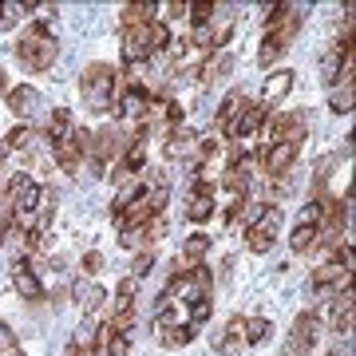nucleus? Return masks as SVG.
<instances>
[{"mask_svg": "<svg viewBox=\"0 0 356 356\" xmlns=\"http://www.w3.org/2000/svg\"><path fill=\"white\" fill-rule=\"evenodd\" d=\"M79 91H83V99H88L91 111L99 115V111H111L115 107L123 83H119V72L111 64H88L83 76H79Z\"/></svg>", "mask_w": 356, "mask_h": 356, "instance_id": "nucleus-1", "label": "nucleus"}, {"mask_svg": "<svg viewBox=\"0 0 356 356\" xmlns=\"http://www.w3.org/2000/svg\"><path fill=\"white\" fill-rule=\"evenodd\" d=\"M56 56H60V48H56V36H51V28L44 24V20L28 28L24 40L16 44V60H20L28 72H48V67L56 64Z\"/></svg>", "mask_w": 356, "mask_h": 356, "instance_id": "nucleus-2", "label": "nucleus"}, {"mask_svg": "<svg viewBox=\"0 0 356 356\" xmlns=\"http://www.w3.org/2000/svg\"><path fill=\"white\" fill-rule=\"evenodd\" d=\"M166 44H170V32H166L163 20H147V24H135L123 32V56H127V64L151 60L154 51H163Z\"/></svg>", "mask_w": 356, "mask_h": 356, "instance_id": "nucleus-3", "label": "nucleus"}, {"mask_svg": "<svg viewBox=\"0 0 356 356\" xmlns=\"http://www.w3.org/2000/svg\"><path fill=\"white\" fill-rule=\"evenodd\" d=\"M127 147H131L127 131L115 127V123H107V127H99L95 135H91V147H88V151H91V163H95V170H99V166H107V163H119Z\"/></svg>", "mask_w": 356, "mask_h": 356, "instance_id": "nucleus-4", "label": "nucleus"}, {"mask_svg": "<svg viewBox=\"0 0 356 356\" xmlns=\"http://www.w3.org/2000/svg\"><path fill=\"white\" fill-rule=\"evenodd\" d=\"M281 206H261V214L250 222V229H245V245L254 250V254H269L273 250V242H277V229H281Z\"/></svg>", "mask_w": 356, "mask_h": 356, "instance_id": "nucleus-5", "label": "nucleus"}, {"mask_svg": "<svg viewBox=\"0 0 356 356\" xmlns=\"http://www.w3.org/2000/svg\"><path fill=\"white\" fill-rule=\"evenodd\" d=\"M51 147H56V163H60V170L79 175V163H83V154H88V147H91V135L88 131H79V127H72L64 139H56Z\"/></svg>", "mask_w": 356, "mask_h": 356, "instance_id": "nucleus-6", "label": "nucleus"}, {"mask_svg": "<svg viewBox=\"0 0 356 356\" xmlns=\"http://www.w3.org/2000/svg\"><path fill=\"white\" fill-rule=\"evenodd\" d=\"M269 143H293V147H301L309 135V115L305 111H285L277 115L273 123H269Z\"/></svg>", "mask_w": 356, "mask_h": 356, "instance_id": "nucleus-7", "label": "nucleus"}, {"mask_svg": "<svg viewBox=\"0 0 356 356\" xmlns=\"http://www.w3.org/2000/svg\"><path fill=\"white\" fill-rule=\"evenodd\" d=\"M301 20H305L301 4H277V8H269V36L289 48V40L301 32Z\"/></svg>", "mask_w": 356, "mask_h": 356, "instance_id": "nucleus-8", "label": "nucleus"}, {"mask_svg": "<svg viewBox=\"0 0 356 356\" xmlns=\"http://www.w3.org/2000/svg\"><path fill=\"white\" fill-rule=\"evenodd\" d=\"M266 107L261 103H254V99H245L242 103V111H238V119H234V127H229V139L234 143H250L261 131V123H266Z\"/></svg>", "mask_w": 356, "mask_h": 356, "instance_id": "nucleus-9", "label": "nucleus"}, {"mask_svg": "<svg viewBox=\"0 0 356 356\" xmlns=\"http://www.w3.org/2000/svg\"><path fill=\"white\" fill-rule=\"evenodd\" d=\"M313 344H317V321H313V313H301L293 321L289 341H285V356H309Z\"/></svg>", "mask_w": 356, "mask_h": 356, "instance_id": "nucleus-10", "label": "nucleus"}, {"mask_svg": "<svg viewBox=\"0 0 356 356\" xmlns=\"http://www.w3.org/2000/svg\"><path fill=\"white\" fill-rule=\"evenodd\" d=\"M344 285H348V269H341V261H325V266L313 269V277H309V289L317 293V297H325V301L332 297V289L341 293Z\"/></svg>", "mask_w": 356, "mask_h": 356, "instance_id": "nucleus-11", "label": "nucleus"}, {"mask_svg": "<svg viewBox=\"0 0 356 356\" xmlns=\"http://www.w3.org/2000/svg\"><path fill=\"white\" fill-rule=\"evenodd\" d=\"M210 214H214V182H210V170H202L198 186H194V198L186 206V218L191 222H206Z\"/></svg>", "mask_w": 356, "mask_h": 356, "instance_id": "nucleus-12", "label": "nucleus"}, {"mask_svg": "<svg viewBox=\"0 0 356 356\" xmlns=\"http://www.w3.org/2000/svg\"><path fill=\"white\" fill-rule=\"evenodd\" d=\"M218 356H245V317H234L226 325V332L214 341Z\"/></svg>", "mask_w": 356, "mask_h": 356, "instance_id": "nucleus-13", "label": "nucleus"}, {"mask_svg": "<svg viewBox=\"0 0 356 356\" xmlns=\"http://www.w3.org/2000/svg\"><path fill=\"white\" fill-rule=\"evenodd\" d=\"M250 178H254V163H250V154L234 151V163L226 166V178H222V182H226L229 191L242 198V194L250 191Z\"/></svg>", "mask_w": 356, "mask_h": 356, "instance_id": "nucleus-14", "label": "nucleus"}, {"mask_svg": "<svg viewBox=\"0 0 356 356\" xmlns=\"http://www.w3.org/2000/svg\"><path fill=\"white\" fill-rule=\"evenodd\" d=\"M297 151L301 147H293V143H269V151H266V175H285V170H293V163H297Z\"/></svg>", "mask_w": 356, "mask_h": 356, "instance_id": "nucleus-15", "label": "nucleus"}, {"mask_svg": "<svg viewBox=\"0 0 356 356\" xmlns=\"http://www.w3.org/2000/svg\"><path fill=\"white\" fill-rule=\"evenodd\" d=\"M44 107V99H40L36 88H8V111L20 115V119H32V115Z\"/></svg>", "mask_w": 356, "mask_h": 356, "instance_id": "nucleus-16", "label": "nucleus"}, {"mask_svg": "<svg viewBox=\"0 0 356 356\" xmlns=\"http://www.w3.org/2000/svg\"><path fill=\"white\" fill-rule=\"evenodd\" d=\"M13 285H16V293H20L24 301H40V297H44V285H40L36 269H28V261H16V269H13Z\"/></svg>", "mask_w": 356, "mask_h": 356, "instance_id": "nucleus-17", "label": "nucleus"}, {"mask_svg": "<svg viewBox=\"0 0 356 356\" xmlns=\"http://www.w3.org/2000/svg\"><path fill=\"white\" fill-rule=\"evenodd\" d=\"M206 250H210V238H206V234H191V238L182 242V254H178V273H186V269L202 266Z\"/></svg>", "mask_w": 356, "mask_h": 356, "instance_id": "nucleus-18", "label": "nucleus"}, {"mask_svg": "<svg viewBox=\"0 0 356 356\" xmlns=\"http://www.w3.org/2000/svg\"><path fill=\"white\" fill-rule=\"evenodd\" d=\"M293 91V72H273V76L266 79V88H261V107H273V103H281L285 95Z\"/></svg>", "mask_w": 356, "mask_h": 356, "instance_id": "nucleus-19", "label": "nucleus"}, {"mask_svg": "<svg viewBox=\"0 0 356 356\" xmlns=\"http://www.w3.org/2000/svg\"><path fill=\"white\" fill-rule=\"evenodd\" d=\"M242 103H245L242 91H229L226 99H222V107H218V119H214L218 135H226V139H229V127H234V119H238V111H242Z\"/></svg>", "mask_w": 356, "mask_h": 356, "instance_id": "nucleus-20", "label": "nucleus"}, {"mask_svg": "<svg viewBox=\"0 0 356 356\" xmlns=\"http://www.w3.org/2000/svg\"><path fill=\"white\" fill-rule=\"evenodd\" d=\"M229 72H234V56H229V51H218V56H210L202 64L198 79H202V83H218V79H226Z\"/></svg>", "mask_w": 356, "mask_h": 356, "instance_id": "nucleus-21", "label": "nucleus"}, {"mask_svg": "<svg viewBox=\"0 0 356 356\" xmlns=\"http://www.w3.org/2000/svg\"><path fill=\"white\" fill-rule=\"evenodd\" d=\"M191 151H194V131H191V127H182V123H178V127H170L166 154H170V159H178V154H191Z\"/></svg>", "mask_w": 356, "mask_h": 356, "instance_id": "nucleus-22", "label": "nucleus"}, {"mask_svg": "<svg viewBox=\"0 0 356 356\" xmlns=\"http://www.w3.org/2000/svg\"><path fill=\"white\" fill-rule=\"evenodd\" d=\"M293 254H309V250H317V226H309V222H301V226L293 229Z\"/></svg>", "mask_w": 356, "mask_h": 356, "instance_id": "nucleus-23", "label": "nucleus"}, {"mask_svg": "<svg viewBox=\"0 0 356 356\" xmlns=\"http://www.w3.org/2000/svg\"><path fill=\"white\" fill-rule=\"evenodd\" d=\"M36 4H0V32H13L20 24V16H28Z\"/></svg>", "mask_w": 356, "mask_h": 356, "instance_id": "nucleus-24", "label": "nucleus"}, {"mask_svg": "<svg viewBox=\"0 0 356 356\" xmlns=\"http://www.w3.org/2000/svg\"><path fill=\"white\" fill-rule=\"evenodd\" d=\"M285 51H289V48H285L281 40L266 36V40H261V51H257V64H261V67H273V64L281 60V56H285Z\"/></svg>", "mask_w": 356, "mask_h": 356, "instance_id": "nucleus-25", "label": "nucleus"}, {"mask_svg": "<svg viewBox=\"0 0 356 356\" xmlns=\"http://www.w3.org/2000/svg\"><path fill=\"white\" fill-rule=\"evenodd\" d=\"M76 301H79V305H83V309L91 313V309H99L103 289L95 285V281H79V285H76Z\"/></svg>", "mask_w": 356, "mask_h": 356, "instance_id": "nucleus-26", "label": "nucleus"}, {"mask_svg": "<svg viewBox=\"0 0 356 356\" xmlns=\"http://www.w3.org/2000/svg\"><path fill=\"white\" fill-rule=\"evenodd\" d=\"M147 20H154V4H127L123 8V28L147 24Z\"/></svg>", "mask_w": 356, "mask_h": 356, "instance_id": "nucleus-27", "label": "nucleus"}, {"mask_svg": "<svg viewBox=\"0 0 356 356\" xmlns=\"http://www.w3.org/2000/svg\"><path fill=\"white\" fill-rule=\"evenodd\" d=\"M67 131H72V115H67L64 107H56V111H51V119H48V139H51V143L64 139Z\"/></svg>", "mask_w": 356, "mask_h": 356, "instance_id": "nucleus-28", "label": "nucleus"}, {"mask_svg": "<svg viewBox=\"0 0 356 356\" xmlns=\"http://www.w3.org/2000/svg\"><path fill=\"white\" fill-rule=\"evenodd\" d=\"M329 107L337 115H348L353 111V88H332L329 91Z\"/></svg>", "mask_w": 356, "mask_h": 356, "instance_id": "nucleus-29", "label": "nucleus"}, {"mask_svg": "<svg viewBox=\"0 0 356 356\" xmlns=\"http://www.w3.org/2000/svg\"><path fill=\"white\" fill-rule=\"evenodd\" d=\"M269 337V321L266 317H250L245 321V344H261Z\"/></svg>", "mask_w": 356, "mask_h": 356, "instance_id": "nucleus-30", "label": "nucleus"}, {"mask_svg": "<svg viewBox=\"0 0 356 356\" xmlns=\"http://www.w3.org/2000/svg\"><path fill=\"white\" fill-rule=\"evenodd\" d=\"M186 13H191V20L198 28H206V24H214L218 8H214V4H186Z\"/></svg>", "mask_w": 356, "mask_h": 356, "instance_id": "nucleus-31", "label": "nucleus"}, {"mask_svg": "<svg viewBox=\"0 0 356 356\" xmlns=\"http://www.w3.org/2000/svg\"><path fill=\"white\" fill-rule=\"evenodd\" d=\"M32 139H36V135H32L28 127H16L4 143H8V151H28V147H32Z\"/></svg>", "mask_w": 356, "mask_h": 356, "instance_id": "nucleus-32", "label": "nucleus"}, {"mask_svg": "<svg viewBox=\"0 0 356 356\" xmlns=\"http://www.w3.org/2000/svg\"><path fill=\"white\" fill-rule=\"evenodd\" d=\"M293 191H297V175H293V170L273 178V194H277V198H285V194H293Z\"/></svg>", "mask_w": 356, "mask_h": 356, "instance_id": "nucleus-33", "label": "nucleus"}, {"mask_svg": "<svg viewBox=\"0 0 356 356\" xmlns=\"http://www.w3.org/2000/svg\"><path fill=\"white\" fill-rule=\"evenodd\" d=\"M151 269H154V254L147 250V254H139V257H135V273H131V277H135V281H143L147 273H151Z\"/></svg>", "mask_w": 356, "mask_h": 356, "instance_id": "nucleus-34", "label": "nucleus"}, {"mask_svg": "<svg viewBox=\"0 0 356 356\" xmlns=\"http://www.w3.org/2000/svg\"><path fill=\"white\" fill-rule=\"evenodd\" d=\"M99 266H103L99 250H88V254H83V273H99Z\"/></svg>", "mask_w": 356, "mask_h": 356, "instance_id": "nucleus-35", "label": "nucleus"}, {"mask_svg": "<svg viewBox=\"0 0 356 356\" xmlns=\"http://www.w3.org/2000/svg\"><path fill=\"white\" fill-rule=\"evenodd\" d=\"M329 356H348V341H337V344L329 348Z\"/></svg>", "mask_w": 356, "mask_h": 356, "instance_id": "nucleus-36", "label": "nucleus"}, {"mask_svg": "<svg viewBox=\"0 0 356 356\" xmlns=\"http://www.w3.org/2000/svg\"><path fill=\"white\" fill-rule=\"evenodd\" d=\"M4 159H8V143L0 139V163H4Z\"/></svg>", "mask_w": 356, "mask_h": 356, "instance_id": "nucleus-37", "label": "nucleus"}, {"mask_svg": "<svg viewBox=\"0 0 356 356\" xmlns=\"http://www.w3.org/2000/svg\"><path fill=\"white\" fill-rule=\"evenodd\" d=\"M0 95H8V83H4V72H0Z\"/></svg>", "mask_w": 356, "mask_h": 356, "instance_id": "nucleus-38", "label": "nucleus"}, {"mask_svg": "<svg viewBox=\"0 0 356 356\" xmlns=\"http://www.w3.org/2000/svg\"><path fill=\"white\" fill-rule=\"evenodd\" d=\"M8 356H20V353H8Z\"/></svg>", "mask_w": 356, "mask_h": 356, "instance_id": "nucleus-39", "label": "nucleus"}]
</instances>
